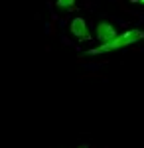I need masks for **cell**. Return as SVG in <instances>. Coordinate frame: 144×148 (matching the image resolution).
Masks as SVG:
<instances>
[{
	"label": "cell",
	"instance_id": "6da1fadb",
	"mask_svg": "<svg viewBox=\"0 0 144 148\" xmlns=\"http://www.w3.org/2000/svg\"><path fill=\"white\" fill-rule=\"evenodd\" d=\"M144 40V32L142 30H126L124 34H119L117 40H112L111 44H103L99 47H93V49H89L87 56H97V53H109V51H117V49H122V47H128L136 44V42H140Z\"/></svg>",
	"mask_w": 144,
	"mask_h": 148
},
{
	"label": "cell",
	"instance_id": "7a4b0ae2",
	"mask_svg": "<svg viewBox=\"0 0 144 148\" xmlns=\"http://www.w3.org/2000/svg\"><path fill=\"white\" fill-rule=\"evenodd\" d=\"M69 30H71V34L75 36L77 40H81V42H87V40H91V34H89L87 22H85L81 16H77V18H73V20H71V24H69Z\"/></svg>",
	"mask_w": 144,
	"mask_h": 148
},
{
	"label": "cell",
	"instance_id": "3957f363",
	"mask_svg": "<svg viewBox=\"0 0 144 148\" xmlns=\"http://www.w3.org/2000/svg\"><path fill=\"white\" fill-rule=\"evenodd\" d=\"M97 38H99L101 44H111L112 40H117L119 38V32H117V28L109 22H101L97 26Z\"/></svg>",
	"mask_w": 144,
	"mask_h": 148
},
{
	"label": "cell",
	"instance_id": "277c9868",
	"mask_svg": "<svg viewBox=\"0 0 144 148\" xmlns=\"http://www.w3.org/2000/svg\"><path fill=\"white\" fill-rule=\"evenodd\" d=\"M57 8H71L75 4V0H56Z\"/></svg>",
	"mask_w": 144,
	"mask_h": 148
},
{
	"label": "cell",
	"instance_id": "5b68a950",
	"mask_svg": "<svg viewBox=\"0 0 144 148\" xmlns=\"http://www.w3.org/2000/svg\"><path fill=\"white\" fill-rule=\"evenodd\" d=\"M77 148H89V146H87V144H81V146H77Z\"/></svg>",
	"mask_w": 144,
	"mask_h": 148
},
{
	"label": "cell",
	"instance_id": "8992f818",
	"mask_svg": "<svg viewBox=\"0 0 144 148\" xmlns=\"http://www.w3.org/2000/svg\"><path fill=\"white\" fill-rule=\"evenodd\" d=\"M132 2H140V4H144V0H132Z\"/></svg>",
	"mask_w": 144,
	"mask_h": 148
}]
</instances>
